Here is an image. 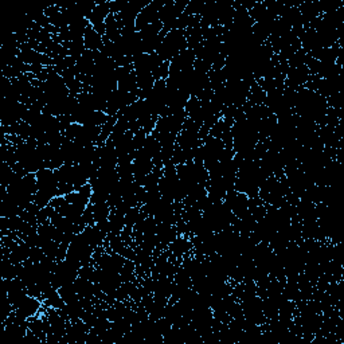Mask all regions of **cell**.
Segmentation results:
<instances>
[{
	"instance_id": "obj_1",
	"label": "cell",
	"mask_w": 344,
	"mask_h": 344,
	"mask_svg": "<svg viewBox=\"0 0 344 344\" xmlns=\"http://www.w3.org/2000/svg\"><path fill=\"white\" fill-rule=\"evenodd\" d=\"M85 46L90 50H98L104 46L102 40H101V35L97 34L94 28H86L85 31Z\"/></svg>"
}]
</instances>
